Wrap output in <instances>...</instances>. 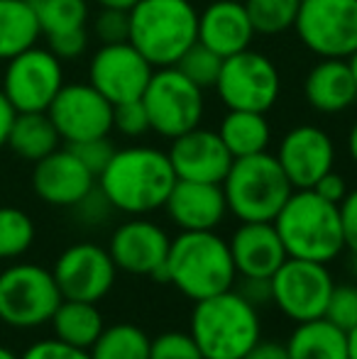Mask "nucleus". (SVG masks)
I'll use <instances>...</instances> for the list:
<instances>
[{"instance_id":"1","label":"nucleus","mask_w":357,"mask_h":359,"mask_svg":"<svg viewBox=\"0 0 357 359\" xmlns=\"http://www.w3.org/2000/svg\"><path fill=\"white\" fill-rule=\"evenodd\" d=\"M95 184L110 201L113 210L125 215H149L164 208L177 184V174L167 151L135 144L115 149L113 159L98 174Z\"/></svg>"},{"instance_id":"2","label":"nucleus","mask_w":357,"mask_h":359,"mask_svg":"<svg viewBox=\"0 0 357 359\" xmlns=\"http://www.w3.org/2000/svg\"><path fill=\"white\" fill-rule=\"evenodd\" d=\"M164 271L167 284L191 301H203L230 291L238 279L228 240H223L215 230H181L169 245Z\"/></svg>"},{"instance_id":"3","label":"nucleus","mask_w":357,"mask_h":359,"mask_svg":"<svg viewBox=\"0 0 357 359\" xmlns=\"http://www.w3.org/2000/svg\"><path fill=\"white\" fill-rule=\"evenodd\" d=\"M128 20V42L154 69L177 67L198 42V10L191 0H137Z\"/></svg>"},{"instance_id":"4","label":"nucleus","mask_w":357,"mask_h":359,"mask_svg":"<svg viewBox=\"0 0 357 359\" xmlns=\"http://www.w3.org/2000/svg\"><path fill=\"white\" fill-rule=\"evenodd\" d=\"M274 227L286 255L296 259L328 264L345 252L340 208L321 198L314 189H294L274 217Z\"/></svg>"},{"instance_id":"5","label":"nucleus","mask_w":357,"mask_h":359,"mask_svg":"<svg viewBox=\"0 0 357 359\" xmlns=\"http://www.w3.org/2000/svg\"><path fill=\"white\" fill-rule=\"evenodd\" d=\"M189 332L203 359H243L262 340L260 308L230 288L196 301Z\"/></svg>"},{"instance_id":"6","label":"nucleus","mask_w":357,"mask_h":359,"mask_svg":"<svg viewBox=\"0 0 357 359\" xmlns=\"http://www.w3.org/2000/svg\"><path fill=\"white\" fill-rule=\"evenodd\" d=\"M220 186L228 213L240 222H274L289 196L294 194L291 181L269 151L233 159Z\"/></svg>"},{"instance_id":"7","label":"nucleus","mask_w":357,"mask_h":359,"mask_svg":"<svg viewBox=\"0 0 357 359\" xmlns=\"http://www.w3.org/2000/svg\"><path fill=\"white\" fill-rule=\"evenodd\" d=\"M64 301L52 269L15 264L0 271V320L15 330L47 325Z\"/></svg>"},{"instance_id":"8","label":"nucleus","mask_w":357,"mask_h":359,"mask_svg":"<svg viewBox=\"0 0 357 359\" xmlns=\"http://www.w3.org/2000/svg\"><path fill=\"white\" fill-rule=\"evenodd\" d=\"M142 103L149 118V130L159 137L177 140L198 128L206 113V90L179 72V67L154 69Z\"/></svg>"},{"instance_id":"9","label":"nucleus","mask_w":357,"mask_h":359,"mask_svg":"<svg viewBox=\"0 0 357 359\" xmlns=\"http://www.w3.org/2000/svg\"><path fill=\"white\" fill-rule=\"evenodd\" d=\"M215 90L228 110L269 113L281 95V74L267 54L245 49L223 59Z\"/></svg>"},{"instance_id":"10","label":"nucleus","mask_w":357,"mask_h":359,"mask_svg":"<svg viewBox=\"0 0 357 359\" xmlns=\"http://www.w3.org/2000/svg\"><path fill=\"white\" fill-rule=\"evenodd\" d=\"M294 29L318 59H350L357 52V0H301Z\"/></svg>"},{"instance_id":"11","label":"nucleus","mask_w":357,"mask_h":359,"mask_svg":"<svg viewBox=\"0 0 357 359\" xmlns=\"http://www.w3.org/2000/svg\"><path fill=\"white\" fill-rule=\"evenodd\" d=\"M64 83V62L49 47L34 44L8 62L0 90L15 113H47Z\"/></svg>"},{"instance_id":"12","label":"nucleus","mask_w":357,"mask_h":359,"mask_svg":"<svg viewBox=\"0 0 357 359\" xmlns=\"http://www.w3.org/2000/svg\"><path fill=\"white\" fill-rule=\"evenodd\" d=\"M271 306H276L289 320L306 323L323 318L335 281L328 266L321 262L289 257L271 274Z\"/></svg>"},{"instance_id":"13","label":"nucleus","mask_w":357,"mask_h":359,"mask_svg":"<svg viewBox=\"0 0 357 359\" xmlns=\"http://www.w3.org/2000/svg\"><path fill=\"white\" fill-rule=\"evenodd\" d=\"M115 105L90 83H64L47 108L62 142L79 144L95 137H110Z\"/></svg>"},{"instance_id":"14","label":"nucleus","mask_w":357,"mask_h":359,"mask_svg":"<svg viewBox=\"0 0 357 359\" xmlns=\"http://www.w3.org/2000/svg\"><path fill=\"white\" fill-rule=\"evenodd\" d=\"M154 67L130 42L100 44L88 62V83L113 105L140 100Z\"/></svg>"},{"instance_id":"15","label":"nucleus","mask_w":357,"mask_h":359,"mask_svg":"<svg viewBox=\"0 0 357 359\" xmlns=\"http://www.w3.org/2000/svg\"><path fill=\"white\" fill-rule=\"evenodd\" d=\"M52 274L64 298L98 303L113 288L118 266L105 247L76 242L57 257Z\"/></svg>"},{"instance_id":"16","label":"nucleus","mask_w":357,"mask_h":359,"mask_svg":"<svg viewBox=\"0 0 357 359\" xmlns=\"http://www.w3.org/2000/svg\"><path fill=\"white\" fill-rule=\"evenodd\" d=\"M169 245L172 237L164 232V227L147 220L144 215H130V220L115 227L108 252L115 266L125 274L167 281L164 262L169 255Z\"/></svg>"},{"instance_id":"17","label":"nucleus","mask_w":357,"mask_h":359,"mask_svg":"<svg viewBox=\"0 0 357 359\" xmlns=\"http://www.w3.org/2000/svg\"><path fill=\"white\" fill-rule=\"evenodd\" d=\"M274 156L294 189H314L335 166V142L318 125H296L281 137Z\"/></svg>"},{"instance_id":"18","label":"nucleus","mask_w":357,"mask_h":359,"mask_svg":"<svg viewBox=\"0 0 357 359\" xmlns=\"http://www.w3.org/2000/svg\"><path fill=\"white\" fill-rule=\"evenodd\" d=\"M95 176L86 169L72 147H59L44 159L34 161L32 191L39 201L57 208H74L95 189Z\"/></svg>"},{"instance_id":"19","label":"nucleus","mask_w":357,"mask_h":359,"mask_svg":"<svg viewBox=\"0 0 357 359\" xmlns=\"http://www.w3.org/2000/svg\"><path fill=\"white\" fill-rule=\"evenodd\" d=\"M167 154L177 179L184 181L223 184L233 164V154L223 144L218 130L201 128V125L172 140Z\"/></svg>"},{"instance_id":"20","label":"nucleus","mask_w":357,"mask_h":359,"mask_svg":"<svg viewBox=\"0 0 357 359\" xmlns=\"http://www.w3.org/2000/svg\"><path fill=\"white\" fill-rule=\"evenodd\" d=\"M228 245L240 279H271V274L289 259L274 222H240Z\"/></svg>"},{"instance_id":"21","label":"nucleus","mask_w":357,"mask_h":359,"mask_svg":"<svg viewBox=\"0 0 357 359\" xmlns=\"http://www.w3.org/2000/svg\"><path fill=\"white\" fill-rule=\"evenodd\" d=\"M169 220L184 232L215 230L228 215V203L220 184H203V181L177 179L167 203H164Z\"/></svg>"},{"instance_id":"22","label":"nucleus","mask_w":357,"mask_h":359,"mask_svg":"<svg viewBox=\"0 0 357 359\" xmlns=\"http://www.w3.org/2000/svg\"><path fill=\"white\" fill-rule=\"evenodd\" d=\"M255 27L245 3L213 0L198 13V42L223 59L252 47Z\"/></svg>"},{"instance_id":"23","label":"nucleus","mask_w":357,"mask_h":359,"mask_svg":"<svg viewBox=\"0 0 357 359\" xmlns=\"http://www.w3.org/2000/svg\"><path fill=\"white\" fill-rule=\"evenodd\" d=\"M304 98L316 113L338 115L357 103V83L348 59H321L304 79Z\"/></svg>"},{"instance_id":"24","label":"nucleus","mask_w":357,"mask_h":359,"mask_svg":"<svg viewBox=\"0 0 357 359\" xmlns=\"http://www.w3.org/2000/svg\"><path fill=\"white\" fill-rule=\"evenodd\" d=\"M284 345L289 359H348V332L325 318L296 323Z\"/></svg>"},{"instance_id":"25","label":"nucleus","mask_w":357,"mask_h":359,"mask_svg":"<svg viewBox=\"0 0 357 359\" xmlns=\"http://www.w3.org/2000/svg\"><path fill=\"white\" fill-rule=\"evenodd\" d=\"M218 135L233 159L267 151L271 142V125L267 113L252 110H228L218 125Z\"/></svg>"},{"instance_id":"26","label":"nucleus","mask_w":357,"mask_h":359,"mask_svg":"<svg viewBox=\"0 0 357 359\" xmlns=\"http://www.w3.org/2000/svg\"><path fill=\"white\" fill-rule=\"evenodd\" d=\"M49 325H52L57 340L81 347V350H90L93 342L100 337V332H103L105 323L100 311L95 308V303L64 298L57 311H54Z\"/></svg>"},{"instance_id":"27","label":"nucleus","mask_w":357,"mask_h":359,"mask_svg":"<svg viewBox=\"0 0 357 359\" xmlns=\"http://www.w3.org/2000/svg\"><path fill=\"white\" fill-rule=\"evenodd\" d=\"M42 37L32 0H0V62H10Z\"/></svg>"},{"instance_id":"28","label":"nucleus","mask_w":357,"mask_h":359,"mask_svg":"<svg viewBox=\"0 0 357 359\" xmlns=\"http://www.w3.org/2000/svg\"><path fill=\"white\" fill-rule=\"evenodd\" d=\"M57 128L49 120L47 113H18L13 120V128L8 135V147L13 154L25 161H39L54 149H59Z\"/></svg>"},{"instance_id":"29","label":"nucleus","mask_w":357,"mask_h":359,"mask_svg":"<svg viewBox=\"0 0 357 359\" xmlns=\"http://www.w3.org/2000/svg\"><path fill=\"white\" fill-rule=\"evenodd\" d=\"M149 337L133 323L103 327L90 347V359H149Z\"/></svg>"},{"instance_id":"30","label":"nucleus","mask_w":357,"mask_h":359,"mask_svg":"<svg viewBox=\"0 0 357 359\" xmlns=\"http://www.w3.org/2000/svg\"><path fill=\"white\" fill-rule=\"evenodd\" d=\"M32 8L47 37L83 29L90 15L86 0H32Z\"/></svg>"},{"instance_id":"31","label":"nucleus","mask_w":357,"mask_h":359,"mask_svg":"<svg viewBox=\"0 0 357 359\" xmlns=\"http://www.w3.org/2000/svg\"><path fill=\"white\" fill-rule=\"evenodd\" d=\"M301 0H245L255 34L274 37L294 29Z\"/></svg>"},{"instance_id":"32","label":"nucleus","mask_w":357,"mask_h":359,"mask_svg":"<svg viewBox=\"0 0 357 359\" xmlns=\"http://www.w3.org/2000/svg\"><path fill=\"white\" fill-rule=\"evenodd\" d=\"M34 220L15 205H0V259H18L34 242Z\"/></svg>"},{"instance_id":"33","label":"nucleus","mask_w":357,"mask_h":359,"mask_svg":"<svg viewBox=\"0 0 357 359\" xmlns=\"http://www.w3.org/2000/svg\"><path fill=\"white\" fill-rule=\"evenodd\" d=\"M179 72L186 76V79L194 81L198 88L208 90L215 88V81L220 76V69H223V57L215 54L213 49H208L206 44L196 42L184 57L179 59Z\"/></svg>"},{"instance_id":"34","label":"nucleus","mask_w":357,"mask_h":359,"mask_svg":"<svg viewBox=\"0 0 357 359\" xmlns=\"http://www.w3.org/2000/svg\"><path fill=\"white\" fill-rule=\"evenodd\" d=\"M323 318L345 332L357 327V284H335Z\"/></svg>"},{"instance_id":"35","label":"nucleus","mask_w":357,"mask_h":359,"mask_svg":"<svg viewBox=\"0 0 357 359\" xmlns=\"http://www.w3.org/2000/svg\"><path fill=\"white\" fill-rule=\"evenodd\" d=\"M149 359H203L191 332H164L149 342Z\"/></svg>"},{"instance_id":"36","label":"nucleus","mask_w":357,"mask_h":359,"mask_svg":"<svg viewBox=\"0 0 357 359\" xmlns=\"http://www.w3.org/2000/svg\"><path fill=\"white\" fill-rule=\"evenodd\" d=\"M113 130L123 135V137H133V140L149 133V118H147V110H144L142 98L115 105L113 108Z\"/></svg>"},{"instance_id":"37","label":"nucleus","mask_w":357,"mask_h":359,"mask_svg":"<svg viewBox=\"0 0 357 359\" xmlns=\"http://www.w3.org/2000/svg\"><path fill=\"white\" fill-rule=\"evenodd\" d=\"M93 34L100 44L128 42V34H130L128 10L100 8V13L93 20Z\"/></svg>"},{"instance_id":"38","label":"nucleus","mask_w":357,"mask_h":359,"mask_svg":"<svg viewBox=\"0 0 357 359\" xmlns=\"http://www.w3.org/2000/svg\"><path fill=\"white\" fill-rule=\"evenodd\" d=\"M67 147H72V151L86 164V169L95 179H98V174L108 166V161L113 159V154H115V147L108 137H95V140H86V142L67 144Z\"/></svg>"},{"instance_id":"39","label":"nucleus","mask_w":357,"mask_h":359,"mask_svg":"<svg viewBox=\"0 0 357 359\" xmlns=\"http://www.w3.org/2000/svg\"><path fill=\"white\" fill-rule=\"evenodd\" d=\"M20 359H90V352L67 345V342L57 340V337H49V340H39L34 345H29L20 355Z\"/></svg>"},{"instance_id":"40","label":"nucleus","mask_w":357,"mask_h":359,"mask_svg":"<svg viewBox=\"0 0 357 359\" xmlns=\"http://www.w3.org/2000/svg\"><path fill=\"white\" fill-rule=\"evenodd\" d=\"M49 49L57 54L62 62H74V59L83 57L88 47V32L83 29H72V32L64 34H54V37H47Z\"/></svg>"},{"instance_id":"41","label":"nucleus","mask_w":357,"mask_h":359,"mask_svg":"<svg viewBox=\"0 0 357 359\" xmlns=\"http://www.w3.org/2000/svg\"><path fill=\"white\" fill-rule=\"evenodd\" d=\"M74 210H76L79 220H83L86 225H100V222H105L113 213V205H110V201L103 196V191L98 189V184H95V189L90 191L86 198H81L76 205H74Z\"/></svg>"},{"instance_id":"42","label":"nucleus","mask_w":357,"mask_h":359,"mask_svg":"<svg viewBox=\"0 0 357 359\" xmlns=\"http://www.w3.org/2000/svg\"><path fill=\"white\" fill-rule=\"evenodd\" d=\"M340 222H343L345 250L357 255V189H350L348 196L340 201Z\"/></svg>"},{"instance_id":"43","label":"nucleus","mask_w":357,"mask_h":359,"mask_svg":"<svg viewBox=\"0 0 357 359\" xmlns=\"http://www.w3.org/2000/svg\"><path fill=\"white\" fill-rule=\"evenodd\" d=\"M314 191L321 196V198H325V201H330V203L340 205V201L348 196L350 189H348V181H345V176L330 169L328 174H323L318 181H316Z\"/></svg>"},{"instance_id":"44","label":"nucleus","mask_w":357,"mask_h":359,"mask_svg":"<svg viewBox=\"0 0 357 359\" xmlns=\"http://www.w3.org/2000/svg\"><path fill=\"white\" fill-rule=\"evenodd\" d=\"M240 296L248 298L255 308H262L271 303V281L269 279H248L243 276V286H240Z\"/></svg>"},{"instance_id":"45","label":"nucleus","mask_w":357,"mask_h":359,"mask_svg":"<svg viewBox=\"0 0 357 359\" xmlns=\"http://www.w3.org/2000/svg\"><path fill=\"white\" fill-rule=\"evenodd\" d=\"M243 359H289V352H286V345H281V342L260 340Z\"/></svg>"},{"instance_id":"46","label":"nucleus","mask_w":357,"mask_h":359,"mask_svg":"<svg viewBox=\"0 0 357 359\" xmlns=\"http://www.w3.org/2000/svg\"><path fill=\"white\" fill-rule=\"evenodd\" d=\"M15 108L10 105V100L5 98V93L0 90V149L8 147V135L10 128H13V120H15Z\"/></svg>"},{"instance_id":"47","label":"nucleus","mask_w":357,"mask_h":359,"mask_svg":"<svg viewBox=\"0 0 357 359\" xmlns=\"http://www.w3.org/2000/svg\"><path fill=\"white\" fill-rule=\"evenodd\" d=\"M348 156H350V161L357 166V120L353 123V128H350V133H348Z\"/></svg>"},{"instance_id":"48","label":"nucleus","mask_w":357,"mask_h":359,"mask_svg":"<svg viewBox=\"0 0 357 359\" xmlns=\"http://www.w3.org/2000/svg\"><path fill=\"white\" fill-rule=\"evenodd\" d=\"M98 8H115V10H130L137 0H93Z\"/></svg>"},{"instance_id":"49","label":"nucleus","mask_w":357,"mask_h":359,"mask_svg":"<svg viewBox=\"0 0 357 359\" xmlns=\"http://www.w3.org/2000/svg\"><path fill=\"white\" fill-rule=\"evenodd\" d=\"M348 359H357V327L348 332Z\"/></svg>"},{"instance_id":"50","label":"nucleus","mask_w":357,"mask_h":359,"mask_svg":"<svg viewBox=\"0 0 357 359\" xmlns=\"http://www.w3.org/2000/svg\"><path fill=\"white\" fill-rule=\"evenodd\" d=\"M0 359H20V357L15 355V352L10 350V347H3V345H0Z\"/></svg>"},{"instance_id":"51","label":"nucleus","mask_w":357,"mask_h":359,"mask_svg":"<svg viewBox=\"0 0 357 359\" xmlns=\"http://www.w3.org/2000/svg\"><path fill=\"white\" fill-rule=\"evenodd\" d=\"M348 64H350V69H353V76H355V83H357V52L353 54V57L348 59Z\"/></svg>"},{"instance_id":"52","label":"nucleus","mask_w":357,"mask_h":359,"mask_svg":"<svg viewBox=\"0 0 357 359\" xmlns=\"http://www.w3.org/2000/svg\"><path fill=\"white\" fill-rule=\"evenodd\" d=\"M240 3H245V0H240Z\"/></svg>"}]
</instances>
